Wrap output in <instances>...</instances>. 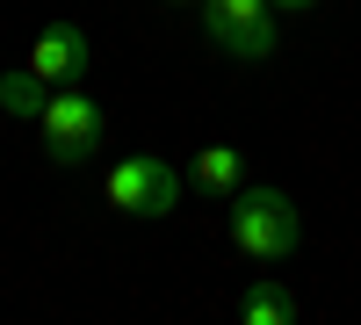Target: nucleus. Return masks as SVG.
<instances>
[{
	"label": "nucleus",
	"mask_w": 361,
	"mask_h": 325,
	"mask_svg": "<svg viewBox=\"0 0 361 325\" xmlns=\"http://www.w3.org/2000/svg\"><path fill=\"white\" fill-rule=\"evenodd\" d=\"M231 246L246 260H289L304 246V210L282 195V188H238L231 195Z\"/></svg>",
	"instance_id": "1"
},
{
	"label": "nucleus",
	"mask_w": 361,
	"mask_h": 325,
	"mask_svg": "<svg viewBox=\"0 0 361 325\" xmlns=\"http://www.w3.org/2000/svg\"><path fill=\"white\" fill-rule=\"evenodd\" d=\"M37 137H44V159H51V166H80V159L102 152L109 116H102V102H87L80 80H73V87H51V102H44V116H37Z\"/></svg>",
	"instance_id": "2"
},
{
	"label": "nucleus",
	"mask_w": 361,
	"mask_h": 325,
	"mask_svg": "<svg viewBox=\"0 0 361 325\" xmlns=\"http://www.w3.org/2000/svg\"><path fill=\"white\" fill-rule=\"evenodd\" d=\"M195 8H202V29H209V44L224 58H246V66L275 58V44H282L275 0H195Z\"/></svg>",
	"instance_id": "3"
},
{
	"label": "nucleus",
	"mask_w": 361,
	"mask_h": 325,
	"mask_svg": "<svg viewBox=\"0 0 361 325\" xmlns=\"http://www.w3.org/2000/svg\"><path fill=\"white\" fill-rule=\"evenodd\" d=\"M102 195H109L123 217H173V202H180V173H173L166 159H152V152H130V159L109 166Z\"/></svg>",
	"instance_id": "4"
},
{
	"label": "nucleus",
	"mask_w": 361,
	"mask_h": 325,
	"mask_svg": "<svg viewBox=\"0 0 361 325\" xmlns=\"http://www.w3.org/2000/svg\"><path fill=\"white\" fill-rule=\"evenodd\" d=\"M87 58H94V44H87L80 22H44L37 44H29V66H37L51 87H73V80L87 73Z\"/></svg>",
	"instance_id": "5"
},
{
	"label": "nucleus",
	"mask_w": 361,
	"mask_h": 325,
	"mask_svg": "<svg viewBox=\"0 0 361 325\" xmlns=\"http://www.w3.org/2000/svg\"><path fill=\"white\" fill-rule=\"evenodd\" d=\"M238 318L246 325H296L304 304H296V289L282 275H260V282H246V297H238Z\"/></svg>",
	"instance_id": "6"
},
{
	"label": "nucleus",
	"mask_w": 361,
	"mask_h": 325,
	"mask_svg": "<svg viewBox=\"0 0 361 325\" xmlns=\"http://www.w3.org/2000/svg\"><path fill=\"white\" fill-rule=\"evenodd\" d=\"M188 181L202 195H238L246 188V152H238V145H202L195 166H188Z\"/></svg>",
	"instance_id": "7"
},
{
	"label": "nucleus",
	"mask_w": 361,
	"mask_h": 325,
	"mask_svg": "<svg viewBox=\"0 0 361 325\" xmlns=\"http://www.w3.org/2000/svg\"><path fill=\"white\" fill-rule=\"evenodd\" d=\"M51 102V80L37 66H15V73H0V116H15V123H37Z\"/></svg>",
	"instance_id": "8"
},
{
	"label": "nucleus",
	"mask_w": 361,
	"mask_h": 325,
	"mask_svg": "<svg viewBox=\"0 0 361 325\" xmlns=\"http://www.w3.org/2000/svg\"><path fill=\"white\" fill-rule=\"evenodd\" d=\"M304 8H318V0H275V15H304Z\"/></svg>",
	"instance_id": "9"
},
{
	"label": "nucleus",
	"mask_w": 361,
	"mask_h": 325,
	"mask_svg": "<svg viewBox=\"0 0 361 325\" xmlns=\"http://www.w3.org/2000/svg\"><path fill=\"white\" fill-rule=\"evenodd\" d=\"M166 8H188V0H166Z\"/></svg>",
	"instance_id": "10"
}]
</instances>
